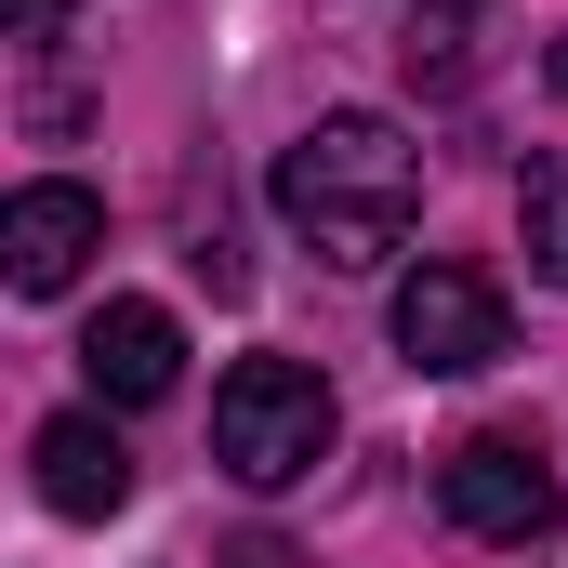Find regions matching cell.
Instances as JSON below:
<instances>
[{
  "label": "cell",
  "mask_w": 568,
  "mask_h": 568,
  "mask_svg": "<svg viewBox=\"0 0 568 568\" xmlns=\"http://www.w3.org/2000/svg\"><path fill=\"white\" fill-rule=\"evenodd\" d=\"M265 199L291 212V239H317V265H384L424 225V145L397 133L384 106H331L317 133L278 145Z\"/></svg>",
  "instance_id": "obj_1"
},
{
  "label": "cell",
  "mask_w": 568,
  "mask_h": 568,
  "mask_svg": "<svg viewBox=\"0 0 568 568\" xmlns=\"http://www.w3.org/2000/svg\"><path fill=\"white\" fill-rule=\"evenodd\" d=\"M331 436H344V410H331V384L304 357H239L212 384V463L239 489H304L331 463Z\"/></svg>",
  "instance_id": "obj_2"
},
{
  "label": "cell",
  "mask_w": 568,
  "mask_h": 568,
  "mask_svg": "<svg viewBox=\"0 0 568 568\" xmlns=\"http://www.w3.org/2000/svg\"><path fill=\"white\" fill-rule=\"evenodd\" d=\"M436 503H449L463 542H556L568 529V489H556V463L529 436H463L436 463Z\"/></svg>",
  "instance_id": "obj_3"
},
{
  "label": "cell",
  "mask_w": 568,
  "mask_h": 568,
  "mask_svg": "<svg viewBox=\"0 0 568 568\" xmlns=\"http://www.w3.org/2000/svg\"><path fill=\"white\" fill-rule=\"evenodd\" d=\"M397 357L436 371V384L503 371V357H516V304L476 278V265H410V278H397Z\"/></svg>",
  "instance_id": "obj_4"
},
{
  "label": "cell",
  "mask_w": 568,
  "mask_h": 568,
  "mask_svg": "<svg viewBox=\"0 0 568 568\" xmlns=\"http://www.w3.org/2000/svg\"><path fill=\"white\" fill-rule=\"evenodd\" d=\"M106 252V199L93 185H13V212H0V265H13V291H67L80 265Z\"/></svg>",
  "instance_id": "obj_5"
},
{
  "label": "cell",
  "mask_w": 568,
  "mask_h": 568,
  "mask_svg": "<svg viewBox=\"0 0 568 568\" xmlns=\"http://www.w3.org/2000/svg\"><path fill=\"white\" fill-rule=\"evenodd\" d=\"M80 371H93V397H106V410L172 397V384H185V331H172V304H145V291L93 304V331H80Z\"/></svg>",
  "instance_id": "obj_6"
},
{
  "label": "cell",
  "mask_w": 568,
  "mask_h": 568,
  "mask_svg": "<svg viewBox=\"0 0 568 568\" xmlns=\"http://www.w3.org/2000/svg\"><path fill=\"white\" fill-rule=\"evenodd\" d=\"M27 463H40V503H53V516H80V529L133 503V449H120L106 410H53V424L27 436Z\"/></svg>",
  "instance_id": "obj_7"
},
{
  "label": "cell",
  "mask_w": 568,
  "mask_h": 568,
  "mask_svg": "<svg viewBox=\"0 0 568 568\" xmlns=\"http://www.w3.org/2000/svg\"><path fill=\"white\" fill-rule=\"evenodd\" d=\"M516 239H529V278L568 291V159H542V172L516 185Z\"/></svg>",
  "instance_id": "obj_8"
},
{
  "label": "cell",
  "mask_w": 568,
  "mask_h": 568,
  "mask_svg": "<svg viewBox=\"0 0 568 568\" xmlns=\"http://www.w3.org/2000/svg\"><path fill=\"white\" fill-rule=\"evenodd\" d=\"M212 568H304V556H291L278 529H239V542H225V556H212Z\"/></svg>",
  "instance_id": "obj_9"
},
{
  "label": "cell",
  "mask_w": 568,
  "mask_h": 568,
  "mask_svg": "<svg viewBox=\"0 0 568 568\" xmlns=\"http://www.w3.org/2000/svg\"><path fill=\"white\" fill-rule=\"evenodd\" d=\"M67 27V0H13V40H53Z\"/></svg>",
  "instance_id": "obj_10"
}]
</instances>
